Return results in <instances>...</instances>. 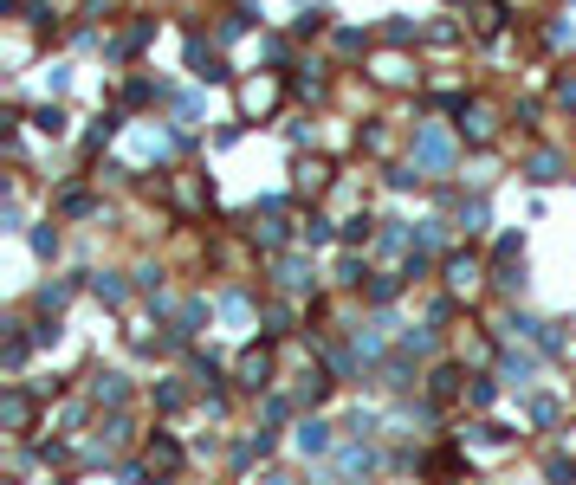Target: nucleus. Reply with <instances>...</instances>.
<instances>
[{"label":"nucleus","instance_id":"a211bd4d","mask_svg":"<svg viewBox=\"0 0 576 485\" xmlns=\"http://www.w3.org/2000/svg\"><path fill=\"white\" fill-rule=\"evenodd\" d=\"M33 123H39L46 136H65V110H59V104H39V110H33Z\"/></svg>","mask_w":576,"mask_h":485},{"label":"nucleus","instance_id":"cd10ccee","mask_svg":"<svg viewBox=\"0 0 576 485\" xmlns=\"http://www.w3.org/2000/svg\"><path fill=\"white\" fill-rule=\"evenodd\" d=\"M460 227H466V233H486V201H473V207H466V214H460Z\"/></svg>","mask_w":576,"mask_h":485},{"label":"nucleus","instance_id":"f8f14e48","mask_svg":"<svg viewBox=\"0 0 576 485\" xmlns=\"http://www.w3.org/2000/svg\"><path fill=\"white\" fill-rule=\"evenodd\" d=\"M428 395H434V401H454V395H460V369H454V363H441V369L428 376Z\"/></svg>","mask_w":576,"mask_h":485},{"label":"nucleus","instance_id":"6ab92c4d","mask_svg":"<svg viewBox=\"0 0 576 485\" xmlns=\"http://www.w3.org/2000/svg\"><path fill=\"white\" fill-rule=\"evenodd\" d=\"M344 240H350V246L376 240V220H369V214H356V220H344Z\"/></svg>","mask_w":576,"mask_h":485},{"label":"nucleus","instance_id":"f03ea898","mask_svg":"<svg viewBox=\"0 0 576 485\" xmlns=\"http://www.w3.org/2000/svg\"><path fill=\"white\" fill-rule=\"evenodd\" d=\"M188 72L208 78V85H227V59H221V52H214L201 33H188Z\"/></svg>","mask_w":576,"mask_h":485},{"label":"nucleus","instance_id":"a878e982","mask_svg":"<svg viewBox=\"0 0 576 485\" xmlns=\"http://www.w3.org/2000/svg\"><path fill=\"white\" fill-rule=\"evenodd\" d=\"M59 214H91V194H85V188H72V194H59Z\"/></svg>","mask_w":576,"mask_h":485},{"label":"nucleus","instance_id":"f257e3e1","mask_svg":"<svg viewBox=\"0 0 576 485\" xmlns=\"http://www.w3.org/2000/svg\"><path fill=\"white\" fill-rule=\"evenodd\" d=\"M447 169H454V143H447L441 130L421 123V130H415V175L428 182V175H447Z\"/></svg>","mask_w":576,"mask_h":485},{"label":"nucleus","instance_id":"5701e85b","mask_svg":"<svg viewBox=\"0 0 576 485\" xmlns=\"http://www.w3.org/2000/svg\"><path fill=\"white\" fill-rule=\"evenodd\" d=\"M272 97H279V85H246V91H240V104H246V110H266Z\"/></svg>","mask_w":576,"mask_h":485},{"label":"nucleus","instance_id":"7ed1b4c3","mask_svg":"<svg viewBox=\"0 0 576 485\" xmlns=\"http://www.w3.org/2000/svg\"><path fill=\"white\" fill-rule=\"evenodd\" d=\"M233 382H240L246 395H259V388H272V350H246L240 363H233Z\"/></svg>","mask_w":576,"mask_h":485},{"label":"nucleus","instance_id":"1a4fd4ad","mask_svg":"<svg viewBox=\"0 0 576 485\" xmlns=\"http://www.w3.org/2000/svg\"><path fill=\"white\" fill-rule=\"evenodd\" d=\"M331 188V162H298V194H324Z\"/></svg>","mask_w":576,"mask_h":485},{"label":"nucleus","instance_id":"39448f33","mask_svg":"<svg viewBox=\"0 0 576 485\" xmlns=\"http://www.w3.org/2000/svg\"><path fill=\"white\" fill-rule=\"evenodd\" d=\"M0 414H7V434H26V421H33V395L13 382V388H7V408H0Z\"/></svg>","mask_w":576,"mask_h":485},{"label":"nucleus","instance_id":"393cba45","mask_svg":"<svg viewBox=\"0 0 576 485\" xmlns=\"http://www.w3.org/2000/svg\"><path fill=\"white\" fill-rule=\"evenodd\" d=\"M33 253H39V259H52V253H59V227H52V220L33 233Z\"/></svg>","mask_w":576,"mask_h":485},{"label":"nucleus","instance_id":"2eb2a0df","mask_svg":"<svg viewBox=\"0 0 576 485\" xmlns=\"http://www.w3.org/2000/svg\"><path fill=\"white\" fill-rule=\"evenodd\" d=\"M544 479H551V485H576V460H570V453H551V460H544Z\"/></svg>","mask_w":576,"mask_h":485},{"label":"nucleus","instance_id":"6e6552de","mask_svg":"<svg viewBox=\"0 0 576 485\" xmlns=\"http://www.w3.org/2000/svg\"><path fill=\"white\" fill-rule=\"evenodd\" d=\"M525 175L531 182H557V175H564V156H557V149H538V156L525 162Z\"/></svg>","mask_w":576,"mask_h":485},{"label":"nucleus","instance_id":"dca6fc26","mask_svg":"<svg viewBox=\"0 0 576 485\" xmlns=\"http://www.w3.org/2000/svg\"><path fill=\"white\" fill-rule=\"evenodd\" d=\"M91 395L117 408V401H130V382H123V376H98V388H91Z\"/></svg>","mask_w":576,"mask_h":485},{"label":"nucleus","instance_id":"c85d7f7f","mask_svg":"<svg viewBox=\"0 0 576 485\" xmlns=\"http://www.w3.org/2000/svg\"><path fill=\"white\" fill-rule=\"evenodd\" d=\"M253 240H259V246H266V253H272V246L285 240V227H279V220H266V227H253Z\"/></svg>","mask_w":576,"mask_h":485},{"label":"nucleus","instance_id":"b1692460","mask_svg":"<svg viewBox=\"0 0 576 485\" xmlns=\"http://www.w3.org/2000/svg\"><path fill=\"white\" fill-rule=\"evenodd\" d=\"M26 26H33V33H46V26H52V7H46V0H26Z\"/></svg>","mask_w":576,"mask_h":485},{"label":"nucleus","instance_id":"423d86ee","mask_svg":"<svg viewBox=\"0 0 576 485\" xmlns=\"http://www.w3.org/2000/svg\"><path fill=\"white\" fill-rule=\"evenodd\" d=\"M454 130L466 136V143H486V136H492V110H486V104H466V110H460V123H454Z\"/></svg>","mask_w":576,"mask_h":485},{"label":"nucleus","instance_id":"4be33fe9","mask_svg":"<svg viewBox=\"0 0 576 485\" xmlns=\"http://www.w3.org/2000/svg\"><path fill=\"white\" fill-rule=\"evenodd\" d=\"M246 26H253V13H246V7H233V13H221V39H240Z\"/></svg>","mask_w":576,"mask_h":485},{"label":"nucleus","instance_id":"9b49d317","mask_svg":"<svg viewBox=\"0 0 576 485\" xmlns=\"http://www.w3.org/2000/svg\"><path fill=\"white\" fill-rule=\"evenodd\" d=\"M272 272H279V285H285V291H305V285H318V272H305V259H279Z\"/></svg>","mask_w":576,"mask_h":485},{"label":"nucleus","instance_id":"aec40b11","mask_svg":"<svg viewBox=\"0 0 576 485\" xmlns=\"http://www.w3.org/2000/svg\"><path fill=\"white\" fill-rule=\"evenodd\" d=\"M499 369H505V382H512V388H525V382H531V356H505Z\"/></svg>","mask_w":576,"mask_h":485},{"label":"nucleus","instance_id":"20e7f679","mask_svg":"<svg viewBox=\"0 0 576 485\" xmlns=\"http://www.w3.org/2000/svg\"><path fill=\"white\" fill-rule=\"evenodd\" d=\"M441 272H447V285H454V291H473V285H479V259H473V253H447Z\"/></svg>","mask_w":576,"mask_h":485},{"label":"nucleus","instance_id":"c756f323","mask_svg":"<svg viewBox=\"0 0 576 485\" xmlns=\"http://www.w3.org/2000/svg\"><path fill=\"white\" fill-rule=\"evenodd\" d=\"M557 97H564V104L576 110V78H564V85H557Z\"/></svg>","mask_w":576,"mask_h":485},{"label":"nucleus","instance_id":"bb28decb","mask_svg":"<svg viewBox=\"0 0 576 485\" xmlns=\"http://www.w3.org/2000/svg\"><path fill=\"white\" fill-rule=\"evenodd\" d=\"M91 291H98V298H104V304H123V285L111 279V272H104V279H91Z\"/></svg>","mask_w":576,"mask_h":485},{"label":"nucleus","instance_id":"9d476101","mask_svg":"<svg viewBox=\"0 0 576 485\" xmlns=\"http://www.w3.org/2000/svg\"><path fill=\"white\" fill-rule=\"evenodd\" d=\"M298 447L305 453H331V421H298Z\"/></svg>","mask_w":576,"mask_h":485},{"label":"nucleus","instance_id":"412c9836","mask_svg":"<svg viewBox=\"0 0 576 485\" xmlns=\"http://www.w3.org/2000/svg\"><path fill=\"white\" fill-rule=\"evenodd\" d=\"M363 46H369V33H356V26H337V52H344V59H356Z\"/></svg>","mask_w":576,"mask_h":485},{"label":"nucleus","instance_id":"4468645a","mask_svg":"<svg viewBox=\"0 0 576 485\" xmlns=\"http://www.w3.org/2000/svg\"><path fill=\"white\" fill-rule=\"evenodd\" d=\"M331 395V376H324V369H305V376H298V401H324Z\"/></svg>","mask_w":576,"mask_h":485},{"label":"nucleus","instance_id":"0eeeda50","mask_svg":"<svg viewBox=\"0 0 576 485\" xmlns=\"http://www.w3.org/2000/svg\"><path fill=\"white\" fill-rule=\"evenodd\" d=\"M149 39H156V20H136L130 33H117V39H111V59H130V52H143Z\"/></svg>","mask_w":576,"mask_h":485},{"label":"nucleus","instance_id":"ddd939ff","mask_svg":"<svg viewBox=\"0 0 576 485\" xmlns=\"http://www.w3.org/2000/svg\"><path fill=\"white\" fill-rule=\"evenodd\" d=\"M149 466H162V473H175V466H182V447H175L169 434H156V440H149Z\"/></svg>","mask_w":576,"mask_h":485},{"label":"nucleus","instance_id":"f3484780","mask_svg":"<svg viewBox=\"0 0 576 485\" xmlns=\"http://www.w3.org/2000/svg\"><path fill=\"white\" fill-rule=\"evenodd\" d=\"M298 227H305V246H331V220L324 214H305Z\"/></svg>","mask_w":576,"mask_h":485}]
</instances>
